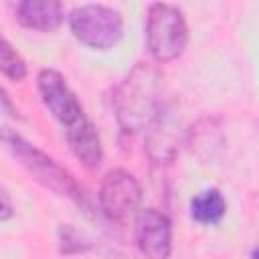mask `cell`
<instances>
[{
    "label": "cell",
    "mask_w": 259,
    "mask_h": 259,
    "mask_svg": "<svg viewBox=\"0 0 259 259\" xmlns=\"http://www.w3.org/2000/svg\"><path fill=\"white\" fill-rule=\"evenodd\" d=\"M225 210H227V202H225L221 190H217V188L204 190L190 200V214L200 225L219 223L223 219Z\"/></svg>",
    "instance_id": "11"
},
{
    "label": "cell",
    "mask_w": 259,
    "mask_h": 259,
    "mask_svg": "<svg viewBox=\"0 0 259 259\" xmlns=\"http://www.w3.org/2000/svg\"><path fill=\"white\" fill-rule=\"evenodd\" d=\"M136 241L146 259H168L172 253V223L158 208H144L136 219Z\"/></svg>",
    "instance_id": "7"
},
{
    "label": "cell",
    "mask_w": 259,
    "mask_h": 259,
    "mask_svg": "<svg viewBox=\"0 0 259 259\" xmlns=\"http://www.w3.org/2000/svg\"><path fill=\"white\" fill-rule=\"evenodd\" d=\"M12 217V206L4 198H0V221H8Z\"/></svg>",
    "instance_id": "14"
},
{
    "label": "cell",
    "mask_w": 259,
    "mask_h": 259,
    "mask_svg": "<svg viewBox=\"0 0 259 259\" xmlns=\"http://www.w3.org/2000/svg\"><path fill=\"white\" fill-rule=\"evenodd\" d=\"M0 142L4 148L12 154V158L45 188L53 190L59 196H65L77 204L83 202V190L77 184V180L71 176L69 170H65L59 162H55L49 154L38 150L34 144L24 140L20 134H16L10 127H0Z\"/></svg>",
    "instance_id": "2"
},
{
    "label": "cell",
    "mask_w": 259,
    "mask_h": 259,
    "mask_svg": "<svg viewBox=\"0 0 259 259\" xmlns=\"http://www.w3.org/2000/svg\"><path fill=\"white\" fill-rule=\"evenodd\" d=\"M180 136V115L174 101H164L158 115L146 127V150L156 164H166L174 158Z\"/></svg>",
    "instance_id": "8"
},
{
    "label": "cell",
    "mask_w": 259,
    "mask_h": 259,
    "mask_svg": "<svg viewBox=\"0 0 259 259\" xmlns=\"http://www.w3.org/2000/svg\"><path fill=\"white\" fill-rule=\"evenodd\" d=\"M73 36L89 49H111L123 34V18L117 10L103 4H81L69 12Z\"/></svg>",
    "instance_id": "4"
},
{
    "label": "cell",
    "mask_w": 259,
    "mask_h": 259,
    "mask_svg": "<svg viewBox=\"0 0 259 259\" xmlns=\"http://www.w3.org/2000/svg\"><path fill=\"white\" fill-rule=\"evenodd\" d=\"M65 18L63 4L57 0H22L16 6V20L20 26L40 32H53Z\"/></svg>",
    "instance_id": "9"
},
{
    "label": "cell",
    "mask_w": 259,
    "mask_h": 259,
    "mask_svg": "<svg viewBox=\"0 0 259 259\" xmlns=\"http://www.w3.org/2000/svg\"><path fill=\"white\" fill-rule=\"evenodd\" d=\"M0 113H4L8 117H18V111H16L12 99L8 97V93L4 89H0Z\"/></svg>",
    "instance_id": "13"
},
{
    "label": "cell",
    "mask_w": 259,
    "mask_h": 259,
    "mask_svg": "<svg viewBox=\"0 0 259 259\" xmlns=\"http://www.w3.org/2000/svg\"><path fill=\"white\" fill-rule=\"evenodd\" d=\"M0 71L14 79V81H22L26 77V63L24 59L18 55V51L0 34Z\"/></svg>",
    "instance_id": "12"
},
{
    "label": "cell",
    "mask_w": 259,
    "mask_h": 259,
    "mask_svg": "<svg viewBox=\"0 0 259 259\" xmlns=\"http://www.w3.org/2000/svg\"><path fill=\"white\" fill-rule=\"evenodd\" d=\"M162 105V73L148 63H138L113 91L115 117L125 134L146 130Z\"/></svg>",
    "instance_id": "1"
},
{
    "label": "cell",
    "mask_w": 259,
    "mask_h": 259,
    "mask_svg": "<svg viewBox=\"0 0 259 259\" xmlns=\"http://www.w3.org/2000/svg\"><path fill=\"white\" fill-rule=\"evenodd\" d=\"M142 204V186L134 174L115 168L109 170L99 186V206L113 223H127Z\"/></svg>",
    "instance_id": "6"
},
{
    "label": "cell",
    "mask_w": 259,
    "mask_h": 259,
    "mask_svg": "<svg viewBox=\"0 0 259 259\" xmlns=\"http://www.w3.org/2000/svg\"><path fill=\"white\" fill-rule=\"evenodd\" d=\"M36 89L42 99V105L49 109V113L63 125V132L77 130L83 125L89 117L85 115V109L65 77L55 69H42L36 75Z\"/></svg>",
    "instance_id": "5"
},
{
    "label": "cell",
    "mask_w": 259,
    "mask_h": 259,
    "mask_svg": "<svg viewBox=\"0 0 259 259\" xmlns=\"http://www.w3.org/2000/svg\"><path fill=\"white\" fill-rule=\"evenodd\" d=\"M146 45L158 63H170L184 53L188 45V24L178 6L156 2L148 8Z\"/></svg>",
    "instance_id": "3"
},
{
    "label": "cell",
    "mask_w": 259,
    "mask_h": 259,
    "mask_svg": "<svg viewBox=\"0 0 259 259\" xmlns=\"http://www.w3.org/2000/svg\"><path fill=\"white\" fill-rule=\"evenodd\" d=\"M65 140L73 152V156L89 170H97L103 162V148L101 138L97 134V127L91 119H87L77 130H71L65 134Z\"/></svg>",
    "instance_id": "10"
}]
</instances>
